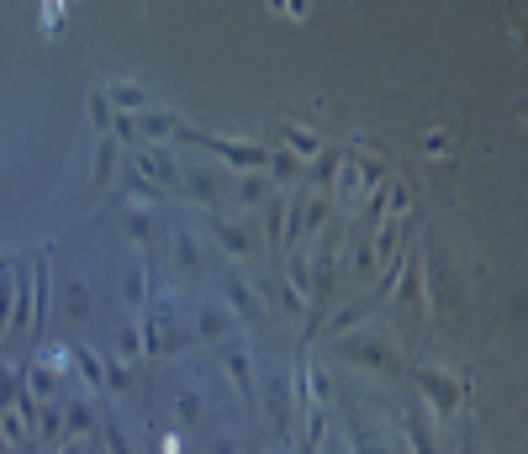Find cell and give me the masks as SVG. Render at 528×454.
<instances>
[{
	"mask_svg": "<svg viewBox=\"0 0 528 454\" xmlns=\"http://www.w3.org/2000/svg\"><path fill=\"white\" fill-rule=\"evenodd\" d=\"M333 354H338V359H349V365L381 370V375H402V349H396L391 338L381 333V323L338 333V338H333Z\"/></svg>",
	"mask_w": 528,
	"mask_h": 454,
	"instance_id": "1",
	"label": "cell"
},
{
	"mask_svg": "<svg viewBox=\"0 0 528 454\" xmlns=\"http://www.w3.org/2000/svg\"><path fill=\"white\" fill-rule=\"evenodd\" d=\"M180 143H191V148H206V154L228 159L238 175H259L264 159H270V148H259V143H249V138H222V132H196V127H185Z\"/></svg>",
	"mask_w": 528,
	"mask_h": 454,
	"instance_id": "2",
	"label": "cell"
},
{
	"mask_svg": "<svg viewBox=\"0 0 528 454\" xmlns=\"http://www.w3.org/2000/svg\"><path fill=\"white\" fill-rule=\"evenodd\" d=\"M428 312H460L465 307V286H460V275H455V259H449L439 243H428Z\"/></svg>",
	"mask_w": 528,
	"mask_h": 454,
	"instance_id": "3",
	"label": "cell"
},
{
	"mask_svg": "<svg viewBox=\"0 0 528 454\" xmlns=\"http://www.w3.org/2000/svg\"><path fill=\"white\" fill-rule=\"evenodd\" d=\"M132 175H143L154 191H175V196H180L185 164H180V154H175L169 143H148V148H138V154H132Z\"/></svg>",
	"mask_w": 528,
	"mask_h": 454,
	"instance_id": "4",
	"label": "cell"
},
{
	"mask_svg": "<svg viewBox=\"0 0 528 454\" xmlns=\"http://www.w3.org/2000/svg\"><path fill=\"white\" fill-rule=\"evenodd\" d=\"M296 386H301V370H296V375H275V381L264 386V407H270V428H275L280 444H286L291 428H296V418H291V412H296L291 391H296Z\"/></svg>",
	"mask_w": 528,
	"mask_h": 454,
	"instance_id": "5",
	"label": "cell"
},
{
	"mask_svg": "<svg viewBox=\"0 0 528 454\" xmlns=\"http://www.w3.org/2000/svg\"><path fill=\"white\" fill-rule=\"evenodd\" d=\"M222 296H228V312L238 317V323H259V317H270L259 286H249V275H243V270H228V275H222Z\"/></svg>",
	"mask_w": 528,
	"mask_h": 454,
	"instance_id": "6",
	"label": "cell"
},
{
	"mask_svg": "<svg viewBox=\"0 0 528 454\" xmlns=\"http://www.w3.org/2000/svg\"><path fill=\"white\" fill-rule=\"evenodd\" d=\"M206 238H212L228 259H254V249H259L249 238V227L233 222V217H217V212H206Z\"/></svg>",
	"mask_w": 528,
	"mask_h": 454,
	"instance_id": "7",
	"label": "cell"
},
{
	"mask_svg": "<svg viewBox=\"0 0 528 454\" xmlns=\"http://www.w3.org/2000/svg\"><path fill=\"white\" fill-rule=\"evenodd\" d=\"M169 270H175L180 280H191V286L206 275V243L196 233H185V227L169 238Z\"/></svg>",
	"mask_w": 528,
	"mask_h": 454,
	"instance_id": "8",
	"label": "cell"
},
{
	"mask_svg": "<svg viewBox=\"0 0 528 454\" xmlns=\"http://www.w3.org/2000/svg\"><path fill=\"white\" fill-rule=\"evenodd\" d=\"M222 370H228V381H233V391H238V402H243V407H254V396H259L254 354L243 349V344H222Z\"/></svg>",
	"mask_w": 528,
	"mask_h": 454,
	"instance_id": "9",
	"label": "cell"
},
{
	"mask_svg": "<svg viewBox=\"0 0 528 454\" xmlns=\"http://www.w3.org/2000/svg\"><path fill=\"white\" fill-rule=\"evenodd\" d=\"M122 233H127V243H138V249L159 243V238H164V217H159V206H138V201H127V206H122Z\"/></svg>",
	"mask_w": 528,
	"mask_h": 454,
	"instance_id": "10",
	"label": "cell"
},
{
	"mask_svg": "<svg viewBox=\"0 0 528 454\" xmlns=\"http://www.w3.org/2000/svg\"><path fill=\"white\" fill-rule=\"evenodd\" d=\"M138 138H143V148L148 143H180V132H185V117H175L169 106H148V111H138Z\"/></svg>",
	"mask_w": 528,
	"mask_h": 454,
	"instance_id": "11",
	"label": "cell"
},
{
	"mask_svg": "<svg viewBox=\"0 0 528 454\" xmlns=\"http://www.w3.org/2000/svg\"><path fill=\"white\" fill-rule=\"evenodd\" d=\"M396 307H402V317H423L428 312V296H423V270H418V259L402 254V275H396Z\"/></svg>",
	"mask_w": 528,
	"mask_h": 454,
	"instance_id": "12",
	"label": "cell"
},
{
	"mask_svg": "<svg viewBox=\"0 0 528 454\" xmlns=\"http://www.w3.org/2000/svg\"><path fill=\"white\" fill-rule=\"evenodd\" d=\"M59 312L64 323H90V312H96V291H90V275H69L59 286Z\"/></svg>",
	"mask_w": 528,
	"mask_h": 454,
	"instance_id": "13",
	"label": "cell"
},
{
	"mask_svg": "<svg viewBox=\"0 0 528 454\" xmlns=\"http://www.w3.org/2000/svg\"><path fill=\"white\" fill-rule=\"evenodd\" d=\"M196 344H228V338L238 333V317L228 312V307H212V301H206V307H196Z\"/></svg>",
	"mask_w": 528,
	"mask_h": 454,
	"instance_id": "14",
	"label": "cell"
},
{
	"mask_svg": "<svg viewBox=\"0 0 528 454\" xmlns=\"http://www.w3.org/2000/svg\"><path fill=\"white\" fill-rule=\"evenodd\" d=\"M101 90H106V101H111V111H117V117H138V111L154 106V96H148L143 85H132V80H111V85H101Z\"/></svg>",
	"mask_w": 528,
	"mask_h": 454,
	"instance_id": "15",
	"label": "cell"
},
{
	"mask_svg": "<svg viewBox=\"0 0 528 454\" xmlns=\"http://www.w3.org/2000/svg\"><path fill=\"white\" fill-rule=\"evenodd\" d=\"M418 391L433 402L428 412H439V418H444V412H455V407H460V386H455V381H444L439 370H418Z\"/></svg>",
	"mask_w": 528,
	"mask_h": 454,
	"instance_id": "16",
	"label": "cell"
},
{
	"mask_svg": "<svg viewBox=\"0 0 528 454\" xmlns=\"http://www.w3.org/2000/svg\"><path fill=\"white\" fill-rule=\"evenodd\" d=\"M175 418L185 423V428H196L201 418H206V402H201V386L191 381V375L180 370V386H175Z\"/></svg>",
	"mask_w": 528,
	"mask_h": 454,
	"instance_id": "17",
	"label": "cell"
},
{
	"mask_svg": "<svg viewBox=\"0 0 528 454\" xmlns=\"http://www.w3.org/2000/svg\"><path fill=\"white\" fill-rule=\"evenodd\" d=\"M407 444L412 454H439V433H433L428 407H407Z\"/></svg>",
	"mask_w": 528,
	"mask_h": 454,
	"instance_id": "18",
	"label": "cell"
},
{
	"mask_svg": "<svg viewBox=\"0 0 528 454\" xmlns=\"http://www.w3.org/2000/svg\"><path fill=\"white\" fill-rule=\"evenodd\" d=\"M217 191H222V185H217L212 169H206V164H185V185H180V196H191L196 206H212Z\"/></svg>",
	"mask_w": 528,
	"mask_h": 454,
	"instance_id": "19",
	"label": "cell"
},
{
	"mask_svg": "<svg viewBox=\"0 0 528 454\" xmlns=\"http://www.w3.org/2000/svg\"><path fill=\"white\" fill-rule=\"evenodd\" d=\"M96 412L101 407H90L85 396L64 402V439H90V433H96Z\"/></svg>",
	"mask_w": 528,
	"mask_h": 454,
	"instance_id": "20",
	"label": "cell"
},
{
	"mask_svg": "<svg viewBox=\"0 0 528 454\" xmlns=\"http://www.w3.org/2000/svg\"><path fill=\"white\" fill-rule=\"evenodd\" d=\"M264 169H270V185H275V191H291V185L301 180V169H307V164H301V159L291 154V148H275V154L264 159Z\"/></svg>",
	"mask_w": 528,
	"mask_h": 454,
	"instance_id": "21",
	"label": "cell"
},
{
	"mask_svg": "<svg viewBox=\"0 0 528 454\" xmlns=\"http://www.w3.org/2000/svg\"><path fill=\"white\" fill-rule=\"evenodd\" d=\"M32 433H37V444H53V449H59V444H64V402H43V407H37Z\"/></svg>",
	"mask_w": 528,
	"mask_h": 454,
	"instance_id": "22",
	"label": "cell"
},
{
	"mask_svg": "<svg viewBox=\"0 0 528 454\" xmlns=\"http://www.w3.org/2000/svg\"><path fill=\"white\" fill-rule=\"evenodd\" d=\"M117 164H122V143L106 132V138H101V148H96V169H90V185H96V191H106V185H111V175H117Z\"/></svg>",
	"mask_w": 528,
	"mask_h": 454,
	"instance_id": "23",
	"label": "cell"
},
{
	"mask_svg": "<svg viewBox=\"0 0 528 454\" xmlns=\"http://www.w3.org/2000/svg\"><path fill=\"white\" fill-rule=\"evenodd\" d=\"M349 454H391V444L381 439V433H375L365 418H354V412H349Z\"/></svg>",
	"mask_w": 528,
	"mask_h": 454,
	"instance_id": "24",
	"label": "cell"
},
{
	"mask_svg": "<svg viewBox=\"0 0 528 454\" xmlns=\"http://www.w3.org/2000/svg\"><path fill=\"white\" fill-rule=\"evenodd\" d=\"M270 196H275V185H270V175H264V169H259V175H243V180H238V206H249V212H254V206H264Z\"/></svg>",
	"mask_w": 528,
	"mask_h": 454,
	"instance_id": "25",
	"label": "cell"
},
{
	"mask_svg": "<svg viewBox=\"0 0 528 454\" xmlns=\"http://www.w3.org/2000/svg\"><path fill=\"white\" fill-rule=\"evenodd\" d=\"M122 301L127 307H148V301H154V291H148V270H122Z\"/></svg>",
	"mask_w": 528,
	"mask_h": 454,
	"instance_id": "26",
	"label": "cell"
},
{
	"mask_svg": "<svg viewBox=\"0 0 528 454\" xmlns=\"http://www.w3.org/2000/svg\"><path fill=\"white\" fill-rule=\"evenodd\" d=\"M74 365H80V375H85L90 391H106V359H101L96 349H74Z\"/></svg>",
	"mask_w": 528,
	"mask_h": 454,
	"instance_id": "27",
	"label": "cell"
},
{
	"mask_svg": "<svg viewBox=\"0 0 528 454\" xmlns=\"http://www.w3.org/2000/svg\"><path fill=\"white\" fill-rule=\"evenodd\" d=\"M286 148H291L301 164H307V159L323 154V138H317V132H307V127H286Z\"/></svg>",
	"mask_w": 528,
	"mask_h": 454,
	"instance_id": "28",
	"label": "cell"
},
{
	"mask_svg": "<svg viewBox=\"0 0 528 454\" xmlns=\"http://www.w3.org/2000/svg\"><path fill=\"white\" fill-rule=\"evenodd\" d=\"M11 312H16V270L0 264V338L11 333Z\"/></svg>",
	"mask_w": 528,
	"mask_h": 454,
	"instance_id": "29",
	"label": "cell"
},
{
	"mask_svg": "<svg viewBox=\"0 0 528 454\" xmlns=\"http://www.w3.org/2000/svg\"><path fill=\"white\" fill-rule=\"evenodd\" d=\"M370 307H375V296H370V301H354V307H338V312H333V338H338V333H349L354 323H365Z\"/></svg>",
	"mask_w": 528,
	"mask_h": 454,
	"instance_id": "30",
	"label": "cell"
},
{
	"mask_svg": "<svg viewBox=\"0 0 528 454\" xmlns=\"http://www.w3.org/2000/svg\"><path fill=\"white\" fill-rule=\"evenodd\" d=\"M375 270H381V254H375V243L365 238L360 249H354V275H360L365 286H375Z\"/></svg>",
	"mask_w": 528,
	"mask_h": 454,
	"instance_id": "31",
	"label": "cell"
},
{
	"mask_svg": "<svg viewBox=\"0 0 528 454\" xmlns=\"http://www.w3.org/2000/svg\"><path fill=\"white\" fill-rule=\"evenodd\" d=\"M0 439H6L11 449H22V439H27V418H22V412H0Z\"/></svg>",
	"mask_w": 528,
	"mask_h": 454,
	"instance_id": "32",
	"label": "cell"
},
{
	"mask_svg": "<svg viewBox=\"0 0 528 454\" xmlns=\"http://www.w3.org/2000/svg\"><path fill=\"white\" fill-rule=\"evenodd\" d=\"M16 396H22V375H16L11 365H0V412H11Z\"/></svg>",
	"mask_w": 528,
	"mask_h": 454,
	"instance_id": "33",
	"label": "cell"
},
{
	"mask_svg": "<svg viewBox=\"0 0 528 454\" xmlns=\"http://www.w3.org/2000/svg\"><path fill=\"white\" fill-rule=\"evenodd\" d=\"M106 454H138V449L127 444V433H122L117 418H106Z\"/></svg>",
	"mask_w": 528,
	"mask_h": 454,
	"instance_id": "34",
	"label": "cell"
},
{
	"mask_svg": "<svg viewBox=\"0 0 528 454\" xmlns=\"http://www.w3.org/2000/svg\"><path fill=\"white\" fill-rule=\"evenodd\" d=\"M90 111H96V127H117V111H111L106 90H90Z\"/></svg>",
	"mask_w": 528,
	"mask_h": 454,
	"instance_id": "35",
	"label": "cell"
},
{
	"mask_svg": "<svg viewBox=\"0 0 528 454\" xmlns=\"http://www.w3.org/2000/svg\"><path fill=\"white\" fill-rule=\"evenodd\" d=\"M117 349H122L127 359H138V354H143V333H138V323H127V328L117 333Z\"/></svg>",
	"mask_w": 528,
	"mask_h": 454,
	"instance_id": "36",
	"label": "cell"
},
{
	"mask_svg": "<svg viewBox=\"0 0 528 454\" xmlns=\"http://www.w3.org/2000/svg\"><path fill=\"white\" fill-rule=\"evenodd\" d=\"M127 381H132V375H127L122 359H106V391H127Z\"/></svg>",
	"mask_w": 528,
	"mask_h": 454,
	"instance_id": "37",
	"label": "cell"
},
{
	"mask_svg": "<svg viewBox=\"0 0 528 454\" xmlns=\"http://www.w3.org/2000/svg\"><path fill=\"white\" fill-rule=\"evenodd\" d=\"M280 307H286L291 317H301V312H307V296H301V291H291V286H280Z\"/></svg>",
	"mask_w": 528,
	"mask_h": 454,
	"instance_id": "38",
	"label": "cell"
},
{
	"mask_svg": "<svg viewBox=\"0 0 528 454\" xmlns=\"http://www.w3.org/2000/svg\"><path fill=\"white\" fill-rule=\"evenodd\" d=\"M206 454H238V439L233 433H212V439H206Z\"/></svg>",
	"mask_w": 528,
	"mask_h": 454,
	"instance_id": "39",
	"label": "cell"
},
{
	"mask_svg": "<svg viewBox=\"0 0 528 454\" xmlns=\"http://www.w3.org/2000/svg\"><path fill=\"white\" fill-rule=\"evenodd\" d=\"M53 454H90V439H64Z\"/></svg>",
	"mask_w": 528,
	"mask_h": 454,
	"instance_id": "40",
	"label": "cell"
},
{
	"mask_svg": "<svg viewBox=\"0 0 528 454\" xmlns=\"http://www.w3.org/2000/svg\"><path fill=\"white\" fill-rule=\"evenodd\" d=\"M159 449H164V454H180V439H169V433H164V439H159Z\"/></svg>",
	"mask_w": 528,
	"mask_h": 454,
	"instance_id": "41",
	"label": "cell"
},
{
	"mask_svg": "<svg viewBox=\"0 0 528 454\" xmlns=\"http://www.w3.org/2000/svg\"><path fill=\"white\" fill-rule=\"evenodd\" d=\"M460 454H481V449H476V439H465V433H460Z\"/></svg>",
	"mask_w": 528,
	"mask_h": 454,
	"instance_id": "42",
	"label": "cell"
}]
</instances>
